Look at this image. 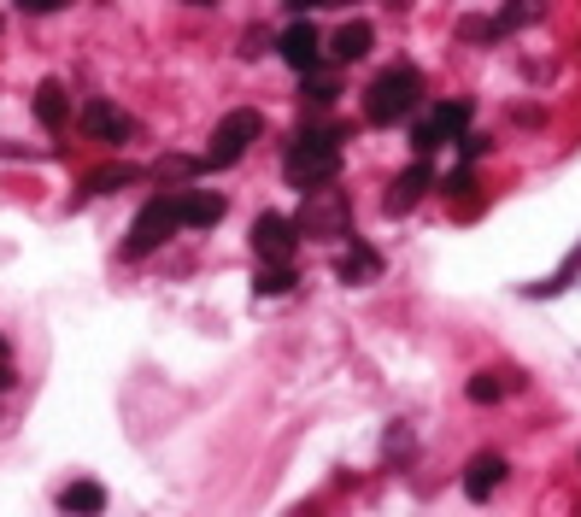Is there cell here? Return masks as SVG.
<instances>
[{"label":"cell","mask_w":581,"mask_h":517,"mask_svg":"<svg viewBox=\"0 0 581 517\" xmlns=\"http://www.w3.org/2000/svg\"><path fill=\"white\" fill-rule=\"evenodd\" d=\"M60 506L71 517H100V512H106V488H100V482H71L60 494Z\"/></svg>","instance_id":"2e32d148"},{"label":"cell","mask_w":581,"mask_h":517,"mask_svg":"<svg viewBox=\"0 0 581 517\" xmlns=\"http://www.w3.org/2000/svg\"><path fill=\"white\" fill-rule=\"evenodd\" d=\"M0 388H12V365H7V358H0Z\"/></svg>","instance_id":"603a6c76"},{"label":"cell","mask_w":581,"mask_h":517,"mask_svg":"<svg viewBox=\"0 0 581 517\" xmlns=\"http://www.w3.org/2000/svg\"><path fill=\"white\" fill-rule=\"evenodd\" d=\"M83 129H89L94 141H129V124L118 106H112V100H89V106H83Z\"/></svg>","instance_id":"30bf717a"},{"label":"cell","mask_w":581,"mask_h":517,"mask_svg":"<svg viewBox=\"0 0 581 517\" xmlns=\"http://www.w3.org/2000/svg\"><path fill=\"white\" fill-rule=\"evenodd\" d=\"M424 189H429V165L417 160L412 171H400V177H394V189H388V212H394V218H400V212H412L417 200H424Z\"/></svg>","instance_id":"4fadbf2b"},{"label":"cell","mask_w":581,"mask_h":517,"mask_svg":"<svg viewBox=\"0 0 581 517\" xmlns=\"http://www.w3.org/2000/svg\"><path fill=\"white\" fill-rule=\"evenodd\" d=\"M276 53H282L294 71H306V77H312V71L324 65V36H317L312 18H294V24L282 30V41H276Z\"/></svg>","instance_id":"ba28073f"},{"label":"cell","mask_w":581,"mask_h":517,"mask_svg":"<svg viewBox=\"0 0 581 517\" xmlns=\"http://www.w3.org/2000/svg\"><path fill=\"white\" fill-rule=\"evenodd\" d=\"M36 118L48 124V129H65V118H71V100H65V83L60 77H48L36 89Z\"/></svg>","instance_id":"5bb4252c"},{"label":"cell","mask_w":581,"mask_h":517,"mask_svg":"<svg viewBox=\"0 0 581 517\" xmlns=\"http://www.w3.org/2000/svg\"><path fill=\"white\" fill-rule=\"evenodd\" d=\"M336 277L341 282H370V277H382V253L376 248H346L336 258Z\"/></svg>","instance_id":"9a60e30c"},{"label":"cell","mask_w":581,"mask_h":517,"mask_svg":"<svg viewBox=\"0 0 581 517\" xmlns=\"http://www.w3.org/2000/svg\"><path fill=\"white\" fill-rule=\"evenodd\" d=\"M170 229H182V224H177V194H153L148 206L136 212V224H129L124 253H129V258H148L153 248H165V241H170Z\"/></svg>","instance_id":"277c9868"},{"label":"cell","mask_w":581,"mask_h":517,"mask_svg":"<svg viewBox=\"0 0 581 517\" xmlns=\"http://www.w3.org/2000/svg\"><path fill=\"white\" fill-rule=\"evenodd\" d=\"M458 136H470V100H441L429 118H417L412 148L417 153H434L441 141H458Z\"/></svg>","instance_id":"5b68a950"},{"label":"cell","mask_w":581,"mask_h":517,"mask_svg":"<svg viewBox=\"0 0 581 517\" xmlns=\"http://www.w3.org/2000/svg\"><path fill=\"white\" fill-rule=\"evenodd\" d=\"M0 358H7V341H0Z\"/></svg>","instance_id":"cb8c5ba5"},{"label":"cell","mask_w":581,"mask_h":517,"mask_svg":"<svg viewBox=\"0 0 581 517\" xmlns=\"http://www.w3.org/2000/svg\"><path fill=\"white\" fill-rule=\"evenodd\" d=\"M294 229H306V236H341V229H346V200L329 189V182H324V189H312Z\"/></svg>","instance_id":"52a82bcc"},{"label":"cell","mask_w":581,"mask_h":517,"mask_svg":"<svg viewBox=\"0 0 581 517\" xmlns=\"http://www.w3.org/2000/svg\"><path fill=\"white\" fill-rule=\"evenodd\" d=\"M505 482V458L500 453H476L470 470H464V494L470 500H493V488Z\"/></svg>","instance_id":"7c38bea8"},{"label":"cell","mask_w":581,"mask_h":517,"mask_svg":"<svg viewBox=\"0 0 581 517\" xmlns=\"http://www.w3.org/2000/svg\"><path fill=\"white\" fill-rule=\"evenodd\" d=\"M500 394H505V377H500V370H482V377L470 382V400H476V406H493Z\"/></svg>","instance_id":"ac0fdd59"},{"label":"cell","mask_w":581,"mask_h":517,"mask_svg":"<svg viewBox=\"0 0 581 517\" xmlns=\"http://www.w3.org/2000/svg\"><path fill=\"white\" fill-rule=\"evenodd\" d=\"M370 48H376V30L365 18H353V24H341V30H336V41H329V60H336V65H358Z\"/></svg>","instance_id":"8fae6325"},{"label":"cell","mask_w":581,"mask_h":517,"mask_svg":"<svg viewBox=\"0 0 581 517\" xmlns=\"http://www.w3.org/2000/svg\"><path fill=\"white\" fill-rule=\"evenodd\" d=\"M294 282H300V270L294 265H258V277H253V294L258 300H276V294H288V289H294Z\"/></svg>","instance_id":"e0dca14e"},{"label":"cell","mask_w":581,"mask_h":517,"mask_svg":"<svg viewBox=\"0 0 581 517\" xmlns=\"http://www.w3.org/2000/svg\"><path fill=\"white\" fill-rule=\"evenodd\" d=\"M529 18H541V0H511V12H505L493 30H517V24H529Z\"/></svg>","instance_id":"ffe728a7"},{"label":"cell","mask_w":581,"mask_h":517,"mask_svg":"<svg viewBox=\"0 0 581 517\" xmlns=\"http://www.w3.org/2000/svg\"><path fill=\"white\" fill-rule=\"evenodd\" d=\"M341 89L329 77H306V106H329V100H336Z\"/></svg>","instance_id":"44dd1931"},{"label":"cell","mask_w":581,"mask_h":517,"mask_svg":"<svg viewBox=\"0 0 581 517\" xmlns=\"http://www.w3.org/2000/svg\"><path fill=\"white\" fill-rule=\"evenodd\" d=\"M217 218H224V194H212V189H182L177 194V224L182 229H212Z\"/></svg>","instance_id":"9c48e42d"},{"label":"cell","mask_w":581,"mask_h":517,"mask_svg":"<svg viewBox=\"0 0 581 517\" xmlns=\"http://www.w3.org/2000/svg\"><path fill=\"white\" fill-rule=\"evenodd\" d=\"M282 171H288V182L294 189H324V182H336V171H341V136L336 129H306V136L288 148V160H282Z\"/></svg>","instance_id":"7a4b0ae2"},{"label":"cell","mask_w":581,"mask_h":517,"mask_svg":"<svg viewBox=\"0 0 581 517\" xmlns=\"http://www.w3.org/2000/svg\"><path fill=\"white\" fill-rule=\"evenodd\" d=\"M424 106V71L417 65H388L365 89V118L370 124H405Z\"/></svg>","instance_id":"6da1fadb"},{"label":"cell","mask_w":581,"mask_h":517,"mask_svg":"<svg viewBox=\"0 0 581 517\" xmlns=\"http://www.w3.org/2000/svg\"><path fill=\"white\" fill-rule=\"evenodd\" d=\"M294 248H300L294 218H282V212L253 218V253H258V265H294Z\"/></svg>","instance_id":"8992f818"},{"label":"cell","mask_w":581,"mask_h":517,"mask_svg":"<svg viewBox=\"0 0 581 517\" xmlns=\"http://www.w3.org/2000/svg\"><path fill=\"white\" fill-rule=\"evenodd\" d=\"M18 7H24V12H60L65 0H18Z\"/></svg>","instance_id":"7402d4cb"},{"label":"cell","mask_w":581,"mask_h":517,"mask_svg":"<svg viewBox=\"0 0 581 517\" xmlns=\"http://www.w3.org/2000/svg\"><path fill=\"white\" fill-rule=\"evenodd\" d=\"M258 136H265V118H258L253 106H236L224 124L212 129V148H206V160H200V171H229Z\"/></svg>","instance_id":"3957f363"},{"label":"cell","mask_w":581,"mask_h":517,"mask_svg":"<svg viewBox=\"0 0 581 517\" xmlns=\"http://www.w3.org/2000/svg\"><path fill=\"white\" fill-rule=\"evenodd\" d=\"M129 177H136L129 165H106V171H94V177H89V194H112V189H118V182H129Z\"/></svg>","instance_id":"d6986e66"}]
</instances>
